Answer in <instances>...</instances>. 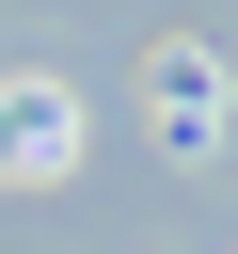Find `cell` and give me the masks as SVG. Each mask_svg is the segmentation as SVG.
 <instances>
[{"label": "cell", "mask_w": 238, "mask_h": 254, "mask_svg": "<svg viewBox=\"0 0 238 254\" xmlns=\"http://www.w3.org/2000/svg\"><path fill=\"white\" fill-rule=\"evenodd\" d=\"M0 159H16V175H63V159H79V111H63V79H16V95H0Z\"/></svg>", "instance_id": "obj_1"}, {"label": "cell", "mask_w": 238, "mask_h": 254, "mask_svg": "<svg viewBox=\"0 0 238 254\" xmlns=\"http://www.w3.org/2000/svg\"><path fill=\"white\" fill-rule=\"evenodd\" d=\"M159 127H175V143H206V127H222V64H206V48H175V64H159Z\"/></svg>", "instance_id": "obj_2"}]
</instances>
